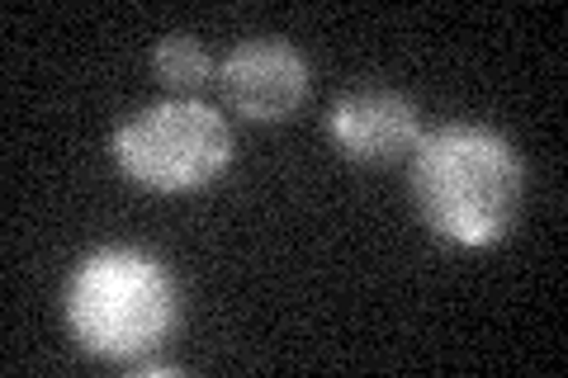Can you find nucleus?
<instances>
[{
  "label": "nucleus",
  "instance_id": "1",
  "mask_svg": "<svg viewBox=\"0 0 568 378\" xmlns=\"http://www.w3.org/2000/svg\"><path fill=\"white\" fill-rule=\"evenodd\" d=\"M526 166L488 123H436L413 147V200L426 227L455 246H497L521 213Z\"/></svg>",
  "mask_w": 568,
  "mask_h": 378
},
{
  "label": "nucleus",
  "instance_id": "4",
  "mask_svg": "<svg viewBox=\"0 0 568 378\" xmlns=\"http://www.w3.org/2000/svg\"><path fill=\"white\" fill-rule=\"evenodd\" d=\"M219 90L242 119L280 123L308 95V58L284 39H246L219 62Z\"/></svg>",
  "mask_w": 568,
  "mask_h": 378
},
{
  "label": "nucleus",
  "instance_id": "2",
  "mask_svg": "<svg viewBox=\"0 0 568 378\" xmlns=\"http://www.w3.org/2000/svg\"><path fill=\"white\" fill-rule=\"evenodd\" d=\"M62 317L85 355L138 365L181 321V294L171 269L138 246H104L67 279Z\"/></svg>",
  "mask_w": 568,
  "mask_h": 378
},
{
  "label": "nucleus",
  "instance_id": "3",
  "mask_svg": "<svg viewBox=\"0 0 568 378\" xmlns=\"http://www.w3.org/2000/svg\"><path fill=\"white\" fill-rule=\"evenodd\" d=\"M114 161L142 190L190 194L233 166V129L204 100H162L119 123Z\"/></svg>",
  "mask_w": 568,
  "mask_h": 378
},
{
  "label": "nucleus",
  "instance_id": "5",
  "mask_svg": "<svg viewBox=\"0 0 568 378\" xmlns=\"http://www.w3.org/2000/svg\"><path fill=\"white\" fill-rule=\"evenodd\" d=\"M422 133L426 129L417 104L398 90H351L327 110L332 147L361 166H394V161L413 156Z\"/></svg>",
  "mask_w": 568,
  "mask_h": 378
},
{
  "label": "nucleus",
  "instance_id": "6",
  "mask_svg": "<svg viewBox=\"0 0 568 378\" xmlns=\"http://www.w3.org/2000/svg\"><path fill=\"white\" fill-rule=\"evenodd\" d=\"M152 67H156V81L171 85V90H204L209 81H219V62L209 58V48L194 39V33H166L162 43L152 48Z\"/></svg>",
  "mask_w": 568,
  "mask_h": 378
}]
</instances>
